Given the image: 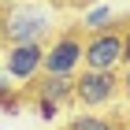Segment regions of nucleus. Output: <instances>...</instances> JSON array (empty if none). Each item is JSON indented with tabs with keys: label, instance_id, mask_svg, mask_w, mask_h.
<instances>
[{
	"label": "nucleus",
	"instance_id": "f03ea898",
	"mask_svg": "<svg viewBox=\"0 0 130 130\" xmlns=\"http://www.w3.org/2000/svg\"><path fill=\"white\" fill-rule=\"evenodd\" d=\"M119 93H123L119 71H89V67H82L74 74V104H82L89 111L115 104Z\"/></svg>",
	"mask_w": 130,
	"mask_h": 130
},
{
	"label": "nucleus",
	"instance_id": "9d476101",
	"mask_svg": "<svg viewBox=\"0 0 130 130\" xmlns=\"http://www.w3.org/2000/svg\"><path fill=\"white\" fill-rule=\"evenodd\" d=\"M34 111H37V119H45V123H52V119H60V104H48V100H34Z\"/></svg>",
	"mask_w": 130,
	"mask_h": 130
},
{
	"label": "nucleus",
	"instance_id": "39448f33",
	"mask_svg": "<svg viewBox=\"0 0 130 130\" xmlns=\"http://www.w3.org/2000/svg\"><path fill=\"white\" fill-rule=\"evenodd\" d=\"M86 67L89 71H119L123 67V30L86 34Z\"/></svg>",
	"mask_w": 130,
	"mask_h": 130
},
{
	"label": "nucleus",
	"instance_id": "423d86ee",
	"mask_svg": "<svg viewBox=\"0 0 130 130\" xmlns=\"http://www.w3.org/2000/svg\"><path fill=\"white\" fill-rule=\"evenodd\" d=\"M34 100H48V104H60L67 108L74 100V78H63V74H41L34 82Z\"/></svg>",
	"mask_w": 130,
	"mask_h": 130
},
{
	"label": "nucleus",
	"instance_id": "0eeeda50",
	"mask_svg": "<svg viewBox=\"0 0 130 130\" xmlns=\"http://www.w3.org/2000/svg\"><path fill=\"white\" fill-rule=\"evenodd\" d=\"M82 26H86V34L119 30V26H115V11H111V4H93V8H86V15H82Z\"/></svg>",
	"mask_w": 130,
	"mask_h": 130
},
{
	"label": "nucleus",
	"instance_id": "6e6552de",
	"mask_svg": "<svg viewBox=\"0 0 130 130\" xmlns=\"http://www.w3.org/2000/svg\"><path fill=\"white\" fill-rule=\"evenodd\" d=\"M63 130H115V123L108 115H97V111H82V115H71Z\"/></svg>",
	"mask_w": 130,
	"mask_h": 130
},
{
	"label": "nucleus",
	"instance_id": "9b49d317",
	"mask_svg": "<svg viewBox=\"0 0 130 130\" xmlns=\"http://www.w3.org/2000/svg\"><path fill=\"white\" fill-rule=\"evenodd\" d=\"M119 82H123V97L130 100V63H123V67H119Z\"/></svg>",
	"mask_w": 130,
	"mask_h": 130
},
{
	"label": "nucleus",
	"instance_id": "4468645a",
	"mask_svg": "<svg viewBox=\"0 0 130 130\" xmlns=\"http://www.w3.org/2000/svg\"><path fill=\"white\" fill-rule=\"evenodd\" d=\"M126 130H130V126H126Z\"/></svg>",
	"mask_w": 130,
	"mask_h": 130
},
{
	"label": "nucleus",
	"instance_id": "20e7f679",
	"mask_svg": "<svg viewBox=\"0 0 130 130\" xmlns=\"http://www.w3.org/2000/svg\"><path fill=\"white\" fill-rule=\"evenodd\" d=\"M0 71L8 74L15 86H34L45 74V45L30 41V45H4V63Z\"/></svg>",
	"mask_w": 130,
	"mask_h": 130
},
{
	"label": "nucleus",
	"instance_id": "f257e3e1",
	"mask_svg": "<svg viewBox=\"0 0 130 130\" xmlns=\"http://www.w3.org/2000/svg\"><path fill=\"white\" fill-rule=\"evenodd\" d=\"M52 34V11L34 0H19V4H4L0 8V41L4 45H30Z\"/></svg>",
	"mask_w": 130,
	"mask_h": 130
},
{
	"label": "nucleus",
	"instance_id": "ddd939ff",
	"mask_svg": "<svg viewBox=\"0 0 130 130\" xmlns=\"http://www.w3.org/2000/svg\"><path fill=\"white\" fill-rule=\"evenodd\" d=\"M0 4H19V0H0Z\"/></svg>",
	"mask_w": 130,
	"mask_h": 130
},
{
	"label": "nucleus",
	"instance_id": "7ed1b4c3",
	"mask_svg": "<svg viewBox=\"0 0 130 130\" xmlns=\"http://www.w3.org/2000/svg\"><path fill=\"white\" fill-rule=\"evenodd\" d=\"M82 67H86V37L78 30H63L45 45V74L74 78Z\"/></svg>",
	"mask_w": 130,
	"mask_h": 130
},
{
	"label": "nucleus",
	"instance_id": "1a4fd4ad",
	"mask_svg": "<svg viewBox=\"0 0 130 130\" xmlns=\"http://www.w3.org/2000/svg\"><path fill=\"white\" fill-rule=\"evenodd\" d=\"M19 108H22V97H19V89H15V82L0 71V115H15Z\"/></svg>",
	"mask_w": 130,
	"mask_h": 130
},
{
	"label": "nucleus",
	"instance_id": "f8f14e48",
	"mask_svg": "<svg viewBox=\"0 0 130 130\" xmlns=\"http://www.w3.org/2000/svg\"><path fill=\"white\" fill-rule=\"evenodd\" d=\"M123 63H130V22H126V30H123Z\"/></svg>",
	"mask_w": 130,
	"mask_h": 130
}]
</instances>
